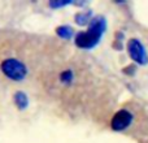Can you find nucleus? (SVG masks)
Returning <instances> with one entry per match:
<instances>
[{"instance_id":"obj_1","label":"nucleus","mask_w":148,"mask_h":143,"mask_svg":"<svg viewBox=\"0 0 148 143\" xmlns=\"http://www.w3.org/2000/svg\"><path fill=\"white\" fill-rule=\"evenodd\" d=\"M107 23L104 17L99 16L90 21V26L87 31H81L75 36V44L81 48H92L99 43L103 33H104Z\"/></svg>"},{"instance_id":"obj_2","label":"nucleus","mask_w":148,"mask_h":143,"mask_svg":"<svg viewBox=\"0 0 148 143\" xmlns=\"http://www.w3.org/2000/svg\"><path fill=\"white\" fill-rule=\"evenodd\" d=\"M1 70L8 78L14 79V81H21L25 78L26 73V67L21 61L16 59H7L1 63Z\"/></svg>"},{"instance_id":"obj_3","label":"nucleus","mask_w":148,"mask_h":143,"mask_svg":"<svg viewBox=\"0 0 148 143\" xmlns=\"http://www.w3.org/2000/svg\"><path fill=\"white\" fill-rule=\"evenodd\" d=\"M127 51L130 57L134 60L135 63L140 65H146L148 63V56L144 46L140 43V41L138 39H130L127 42Z\"/></svg>"},{"instance_id":"obj_4","label":"nucleus","mask_w":148,"mask_h":143,"mask_svg":"<svg viewBox=\"0 0 148 143\" xmlns=\"http://www.w3.org/2000/svg\"><path fill=\"white\" fill-rule=\"evenodd\" d=\"M133 113L127 109H121L114 113L110 121V128L116 131H123L133 122Z\"/></svg>"},{"instance_id":"obj_5","label":"nucleus","mask_w":148,"mask_h":143,"mask_svg":"<svg viewBox=\"0 0 148 143\" xmlns=\"http://www.w3.org/2000/svg\"><path fill=\"white\" fill-rule=\"evenodd\" d=\"M14 103L17 104V107L20 108V109H23V108L27 107V96H26L23 92H21V91L16 92V95H14Z\"/></svg>"},{"instance_id":"obj_6","label":"nucleus","mask_w":148,"mask_h":143,"mask_svg":"<svg viewBox=\"0 0 148 143\" xmlns=\"http://www.w3.org/2000/svg\"><path fill=\"white\" fill-rule=\"evenodd\" d=\"M56 33L59 34L61 38L64 39H70L73 36V29L69 28V26H60V28H57Z\"/></svg>"},{"instance_id":"obj_7","label":"nucleus","mask_w":148,"mask_h":143,"mask_svg":"<svg viewBox=\"0 0 148 143\" xmlns=\"http://www.w3.org/2000/svg\"><path fill=\"white\" fill-rule=\"evenodd\" d=\"M91 21V12H83V13H78L75 16V22L79 25H87Z\"/></svg>"},{"instance_id":"obj_8","label":"nucleus","mask_w":148,"mask_h":143,"mask_svg":"<svg viewBox=\"0 0 148 143\" xmlns=\"http://www.w3.org/2000/svg\"><path fill=\"white\" fill-rule=\"evenodd\" d=\"M73 79V73L70 70H68V72H64V73L61 74V81L62 82H65V83H69L70 81Z\"/></svg>"},{"instance_id":"obj_9","label":"nucleus","mask_w":148,"mask_h":143,"mask_svg":"<svg viewBox=\"0 0 148 143\" xmlns=\"http://www.w3.org/2000/svg\"><path fill=\"white\" fill-rule=\"evenodd\" d=\"M69 4V1H56V3H51V7H62V5Z\"/></svg>"}]
</instances>
